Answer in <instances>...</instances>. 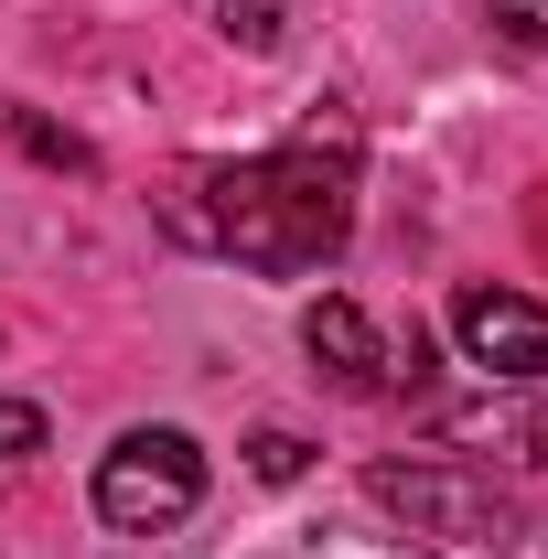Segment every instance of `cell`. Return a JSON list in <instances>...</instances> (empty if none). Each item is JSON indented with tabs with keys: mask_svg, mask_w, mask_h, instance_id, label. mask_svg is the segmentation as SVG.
I'll return each instance as SVG.
<instances>
[{
	"mask_svg": "<svg viewBox=\"0 0 548 559\" xmlns=\"http://www.w3.org/2000/svg\"><path fill=\"white\" fill-rule=\"evenodd\" d=\"M452 334H463V355H474L484 377H505V388H548V301L474 280V290L452 301Z\"/></svg>",
	"mask_w": 548,
	"mask_h": 559,
	"instance_id": "obj_4",
	"label": "cell"
},
{
	"mask_svg": "<svg viewBox=\"0 0 548 559\" xmlns=\"http://www.w3.org/2000/svg\"><path fill=\"white\" fill-rule=\"evenodd\" d=\"M215 33H226L237 55H270L279 33H290V0H215Z\"/></svg>",
	"mask_w": 548,
	"mask_h": 559,
	"instance_id": "obj_6",
	"label": "cell"
},
{
	"mask_svg": "<svg viewBox=\"0 0 548 559\" xmlns=\"http://www.w3.org/2000/svg\"><path fill=\"white\" fill-rule=\"evenodd\" d=\"M162 226H172L183 248L237 259V270L301 280V270H323V259H344V237H355V173L312 162V151L215 162L183 194H162Z\"/></svg>",
	"mask_w": 548,
	"mask_h": 559,
	"instance_id": "obj_1",
	"label": "cell"
},
{
	"mask_svg": "<svg viewBox=\"0 0 548 559\" xmlns=\"http://www.w3.org/2000/svg\"><path fill=\"white\" fill-rule=\"evenodd\" d=\"M366 495L388 516H409V538H452V549H505L516 538V495L474 463H377Z\"/></svg>",
	"mask_w": 548,
	"mask_h": 559,
	"instance_id": "obj_3",
	"label": "cell"
},
{
	"mask_svg": "<svg viewBox=\"0 0 548 559\" xmlns=\"http://www.w3.org/2000/svg\"><path fill=\"white\" fill-rule=\"evenodd\" d=\"M11 140H22L33 162H55V173H86V162H97V151H86L75 130H55V119H33V108H11Z\"/></svg>",
	"mask_w": 548,
	"mask_h": 559,
	"instance_id": "obj_7",
	"label": "cell"
},
{
	"mask_svg": "<svg viewBox=\"0 0 548 559\" xmlns=\"http://www.w3.org/2000/svg\"><path fill=\"white\" fill-rule=\"evenodd\" d=\"M44 452V409L33 399H0V463H33Z\"/></svg>",
	"mask_w": 548,
	"mask_h": 559,
	"instance_id": "obj_11",
	"label": "cell"
},
{
	"mask_svg": "<svg viewBox=\"0 0 548 559\" xmlns=\"http://www.w3.org/2000/svg\"><path fill=\"white\" fill-rule=\"evenodd\" d=\"M86 495H97L108 527L162 538V527H183V516L205 506V452H194V430H119Z\"/></svg>",
	"mask_w": 548,
	"mask_h": 559,
	"instance_id": "obj_2",
	"label": "cell"
},
{
	"mask_svg": "<svg viewBox=\"0 0 548 559\" xmlns=\"http://www.w3.org/2000/svg\"><path fill=\"white\" fill-rule=\"evenodd\" d=\"M301 345H312V366H323L334 388H355V399H366V388H388V345H377V323H366L344 290H323V301L301 312Z\"/></svg>",
	"mask_w": 548,
	"mask_h": 559,
	"instance_id": "obj_5",
	"label": "cell"
},
{
	"mask_svg": "<svg viewBox=\"0 0 548 559\" xmlns=\"http://www.w3.org/2000/svg\"><path fill=\"white\" fill-rule=\"evenodd\" d=\"M248 474H259V485H301V474H312V441H301V430H259V441H248Z\"/></svg>",
	"mask_w": 548,
	"mask_h": 559,
	"instance_id": "obj_8",
	"label": "cell"
},
{
	"mask_svg": "<svg viewBox=\"0 0 548 559\" xmlns=\"http://www.w3.org/2000/svg\"><path fill=\"white\" fill-rule=\"evenodd\" d=\"M430 377H441V345H430V323H409V334H398V345H388V388H430Z\"/></svg>",
	"mask_w": 548,
	"mask_h": 559,
	"instance_id": "obj_9",
	"label": "cell"
},
{
	"mask_svg": "<svg viewBox=\"0 0 548 559\" xmlns=\"http://www.w3.org/2000/svg\"><path fill=\"white\" fill-rule=\"evenodd\" d=\"M484 11H495V33L516 55H548V0H484Z\"/></svg>",
	"mask_w": 548,
	"mask_h": 559,
	"instance_id": "obj_10",
	"label": "cell"
}]
</instances>
